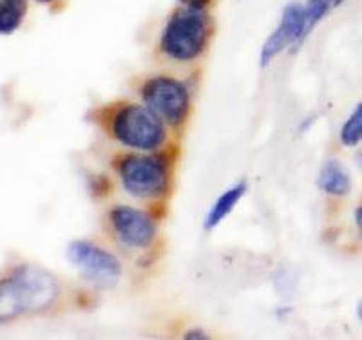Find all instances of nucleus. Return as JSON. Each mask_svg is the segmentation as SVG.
<instances>
[{"label":"nucleus","mask_w":362,"mask_h":340,"mask_svg":"<svg viewBox=\"0 0 362 340\" xmlns=\"http://www.w3.org/2000/svg\"><path fill=\"white\" fill-rule=\"evenodd\" d=\"M144 100L148 109L169 125H180L189 111L185 86L173 78H154L145 83Z\"/></svg>","instance_id":"obj_6"},{"label":"nucleus","mask_w":362,"mask_h":340,"mask_svg":"<svg viewBox=\"0 0 362 340\" xmlns=\"http://www.w3.org/2000/svg\"><path fill=\"white\" fill-rule=\"evenodd\" d=\"M332 8H335L334 0H306L305 11L306 29H308V33L326 17V15H328Z\"/></svg>","instance_id":"obj_13"},{"label":"nucleus","mask_w":362,"mask_h":340,"mask_svg":"<svg viewBox=\"0 0 362 340\" xmlns=\"http://www.w3.org/2000/svg\"><path fill=\"white\" fill-rule=\"evenodd\" d=\"M277 28L284 33V37L288 38L290 45H296L297 42L308 35L306 29V11L305 4H300L297 0L284 6L283 15H281V22Z\"/></svg>","instance_id":"obj_9"},{"label":"nucleus","mask_w":362,"mask_h":340,"mask_svg":"<svg viewBox=\"0 0 362 340\" xmlns=\"http://www.w3.org/2000/svg\"><path fill=\"white\" fill-rule=\"evenodd\" d=\"M111 221L119 241L132 248H145L153 242L156 234L151 218L132 206H116L111 213Z\"/></svg>","instance_id":"obj_7"},{"label":"nucleus","mask_w":362,"mask_h":340,"mask_svg":"<svg viewBox=\"0 0 362 340\" xmlns=\"http://www.w3.org/2000/svg\"><path fill=\"white\" fill-rule=\"evenodd\" d=\"M357 317L361 319V322H362V299H361V303L357 304Z\"/></svg>","instance_id":"obj_17"},{"label":"nucleus","mask_w":362,"mask_h":340,"mask_svg":"<svg viewBox=\"0 0 362 340\" xmlns=\"http://www.w3.org/2000/svg\"><path fill=\"white\" fill-rule=\"evenodd\" d=\"M37 2H42V4H51L53 0H37Z\"/></svg>","instance_id":"obj_20"},{"label":"nucleus","mask_w":362,"mask_h":340,"mask_svg":"<svg viewBox=\"0 0 362 340\" xmlns=\"http://www.w3.org/2000/svg\"><path fill=\"white\" fill-rule=\"evenodd\" d=\"M205 333L202 329H192L190 333H187V339H205Z\"/></svg>","instance_id":"obj_15"},{"label":"nucleus","mask_w":362,"mask_h":340,"mask_svg":"<svg viewBox=\"0 0 362 340\" xmlns=\"http://www.w3.org/2000/svg\"><path fill=\"white\" fill-rule=\"evenodd\" d=\"M357 163H358V167L362 168V151L358 152V156H357Z\"/></svg>","instance_id":"obj_18"},{"label":"nucleus","mask_w":362,"mask_h":340,"mask_svg":"<svg viewBox=\"0 0 362 340\" xmlns=\"http://www.w3.org/2000/svg\"><path fill=\"white\" fill-rule=\"evenodd\" d=\"M181 6L185 8H196V9H206V6L212 2V0H177Z\"/></svg>","instance_id":"obj_14"},{"label":"nucleus","mask_w":362,"mask_h":340,"mask_svg":"<svg viewBox=\"0 0 362 340\" xmlns=\"http://www.w3.org/2000/svg\"><path fill=\"white\" fill-rule=\"evenodd\" d=\"M118 170L125 190L141 199L161 196L169 184L167 161L161 156H127Z\"/></svg>","instance_id":"obj_4"},{"label":"nucleus","mask_w":362,"mask_h":340,"mask_svg":"<svg viewBox=\"0 0 362 340\" xmlns=\"http://www.w3.org/2000/svg\"><path fill=\"white\" fill-rule=\"evenodd\" d=\"M342 2H344V0H334V6H335V8H337V6H341Z\"/></svg>","instance_id":"obj_19"},{"label":"nucleus","mask_w":362,"mask_h":340,"mask_svg":"<svg viewBox=\"0 0 362 340\" xmlns=\"http://www.w3.org/2000/svg\"><path fill=\"white\" fill-rule=\"evenodd\" d=\"M210 33V17L205 9L185 8L170 15L161 33V49L177 61H190L202 54Z\"/></svg>","instance_id":"obj_2"},{"label":"nucleus","mask_w":362,"mask_h":340,"mask_svg":"<svg viewBox=\"0 0 362 340\" xmlns=\"http://www.w3.org/2000/svg\"><path fill=\"white\" fill-rule=\"evenodd\" d=\"M25 8V0H0V35H11L21 28Z\"/></svg>","instance_id":"obj_11"},{"label":"nucleus","mask_w":362,"mask_h":340,"mask_svg":"<svg viewBox=\"0 0 362 340\" xmlns=\"http://www.w3.org/2000/svg\"><path fill=\"white\" fill-rule=\"evenodd\" d=\"M58 297V283L37 266H21L0 281V324L22 313L44 312Z\"/></svg>","instance_id":"obj_1"},{"label":"nucleus","mask_w":362,"mask_h":340,"mask_svg":"<svg viewBox=\"0 0 362 340\" xmlns=\"http://www.w3.org/2000/svg\"><path fill=\"white\" fill-rule=\"evenodd\" d=\"M355 223H357L358 232H361V235H362V206H358L357 212H355Z\"/></svg>","instance_id":"obj_16"},{"label":"nucleus","mask_w":362,"mask_h":340,"mask_svg":"<svg viewBox=\"0 0 362 340\" xmlns=\"http://www.w3.org/2000/svg\"><path fill=\"white\" fill-rule=\"evenodd\" d=\"M67 259L96 286H115L122 277L118 259L93 242L73 241L67 246Z\"/></svg>","instance_id":"obj_5"},{"label":"nucleus","mask_w":362,"mask_h":340,"mask_svg":"<svg viewBox=\"0 0 362 340\" xmlns=\"http://www.w3.org/2000/svg\"><path fill=\"white\" fill-rule=\"evenodd\" d=\"M362 141V103L355 107L350 118L346 119L341 129V143L346 147H355Z\"/></svg>","instance_id":"obj_12"},{"label":"nucleus","mask_w":362,"mask_h":340,"mask_svg":"<svg viewBox=\"0 0 362 340\" xmlns=\"http://www.w3.org/2000/svg\"><path fill=\"white\" fill-rule=\"evenodd\" d=\"M317 184L328 196L344 197L350 194L351 190V180L344 165L337 160H328L322 165L319 177H317Z\"/></svg>","instance_id":"obj_8"},{"label":"nucleus","mask_w":362,"mask_h":340,"mask_svg":"<svg viewBox=\"0 0 362 340\" xmlns=\"http://www.w3.org/2000/svg\"><path fill=\"white\" fill-rule=\"evenodd\" d=\"M245 190H247V183H245V181H241L239 184L232 187L230 190H226L225 194H221V196L218 197V201L214 203V206H212V209L209 210V213H206L205 228L206 230L216 228V226H218L219 223H221L223 219H225L226 216L232 212V209L238 205L239 199L243 197Z\"/></svg>","instance_id":"obj_10"},{"label":"nucleus","mask_w":362,"mask_h":340,"mask_svg":"<svg viewBox=\"0 0 362 340\" xmlns=\"http://www.w3.org/2000/svg\"><path fill=\"white\" fill-rule=\"evenodd\" d=\"M112 134L131 148L154 151L165 141L163 119L148 107H124L112 119Z\"/></svg>","instance_id":"obj_3"}]
</instances>
